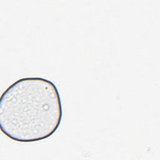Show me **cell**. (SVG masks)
I'll list each match as a JSON object with an SVG mask.
<instances>
[{
	"mask_svg": "<svg viewBox=\"0 0 160 160\" xmlns=\"http://www.w3.org/2000/svg\"><path fill=\"white\" fill-rule=\"evenodd\" d=\"M62 119L58 89L46 78L19 79L1 95V131L14 141L31 142L46 139L56 132Z\"/></svg>",
	"mask_w": 160,
	"mask_h": 160,
	"instance_id": "cell-1",
	"label": "cell"
}]
</instances>
